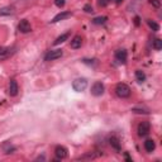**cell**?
Returning a JSON list of instances; mask_svg holds the SVG:
<instances>
[{
    "mask_svg": "<svg viewBox=\"0 0 162 162\" xmlns=\"http://www.w3.org/2000/svg\"><path fill=\"white\" fill-rule=\"evenodd\" d=\"M147 24L150 26V28H151L152 31H155V32H158V31H160V26H158L156 22H152V20H147Z\"/></svg>",
    "mask_w": 162,
    "mask_h": 162,
    "instance_id": "cell-19",
    "label": "cell"
},
{
    "mask_svg": "<svg viewBox=\"0 0 162 162\" xmlns=\"http://www.w3.org/2000/svg\"><path fill=\"white\" fill-rule=\"evenodd\" d=\"M107 20H108L107 17H96V18L93 19V23L100 26V24H105V23H107Z\"/></svg>",
    "mask_w": 162,
    "mask_h": 162,
    "instance_id": "cell-17",
    "label": "cell"
},
{
    "mask_svg": "<svg viewBox=\"0 0 162 162\" xmlns=\"http://www.w3.org/2000/svg\"><path fill=\"white\" fill-rule=\"evenodd\" d=\"M70 36H71V33L70 32H67V33H64V34H61L55 42H53V45L55 46H58V45H61V43H64L65 40H67L69 38H70Z\"/></svg>",
    "mask_w": 162,
    "mask_h": 162,
    "instance_id": "cell-13",
    "label": "cell"
},
{
    "mask_svg": "<svg viewBox=\"0 0 162 162\" xmlns=\"http://www.w3.org/2000/svg\"><path fill=\"white\" fill-rule=\"evenodd\" d=\"M123 2H124V0H115V3H117V4H122Z\"/></svg>",
    "mask_w": 162,
    "mask_h": 162,
    "instance_id": "cell-26",
    "label": "cell"
},
{
    "mask_svg": "<svg viewBox=\"0 0 162 162\" xmlns=\"http://www.w3.org/2000/svg\"><path fill=\"white\" fill-rule=\"evenodd\" d=\"M126 158H127V161H132V160L129 158V156H128V155H126Z\"/></svg>",
    "mask_w": 162,
    "mask_h": 162,
    "instance_id": "cell-28",
    "label": "cell"
},
{
    "mask_svg": "<svg viewBox=\"0 0 162 162\" xmlns=\"http://www.w3.org/2000/svg\"><path fill=\"white\" fill-rule=\"evenodd\" d=\"M150 2V4L152 5V7H155V8H160L161 7V0H148Z\"/></svg>",
    "mask_w": 162,
    "mask_h": 162,
    "instance_id": "cell-22",
    "label": "cell"
},
{
    "mask_svg": "<svg viewBox=\"0 0 162 162\" xmlns=\"http://www.w3.org/2000/svg\"><path fill=\"white\" fill-rule=\"evenodd\" d=\"M18 84H17V81L15 80H10V83H9V95L10 96H17L18 95Z\"/></svg>",
    "mask_w": 162,
    "mask_h": 162,
    "instance_id": "cell-11",
    "label": "cell"
},
{
    "mask_svg": "<svg viewBox=\"0 0 162 162\" xmlns=\"http://www.w3.org/2000/svg\"><path fill=\"white\" fill-rule=\"evenodd\" d=\"M151 131V124H150V122H142V123H139L138 126V136L139 137H146Z\"/></svg>",
    "mask_w": 162,
    "mask_h": 162,
    "instance_id": "cell-3",
    "label": "cell"
},
{
    "mask_svg": "<svg viewBox=\"0 0 162 162\" xmlns=\"http://www.w3.org/2000/svg\"><path fill=\"white\" fill-rule=\"evenodd\" d=\"M72 88H74V90L77 91V93L84 91V90L88 88V80H86V79H76L74 83H72Z\"/></svg>",
    "mask_w": 162,
    "mask_h": 162,
    "instance_id": "cell-2",
    "label": "cell"
},
{
    "mask_svg": "<svg viewBox=\"0 0 162 162\" xmlns=\"http://www.w3.org/2000/svg\"><path fill=\"white\" fill-rule=\"evenodd\" d=\"M84 10H85L86 13H93V12H94V10H93V7L89 5V4H86V5L84 7Z\"/></svg>",
    "mask_w": 162,
    "mask_h": 162,
    "instance_id": "cell-25",
    "label": "cell"
},
{
    "mask_svg": "<svg viewBox=\"0 0 162 162\" xmlns=\"http://www.w3.org/2000/svg\"><path fill=\"white\" fill-rule=\"evenodd\" d=\"M55 155H56V161L57 160H64V158H66L67 157V150H66V147H64V146H57L56 147V150H55Z\"/></svg>",
    "mask_w": 162,
    "mask_h": 162,
    "instance_id": "cell-8",
    "label": "cell"
},
{
    "mask_svg": "<svg viewBox=\"0 0 162 162\" xmlns=\"http://www.w3.org/2000/svg\"><path fill=\"white\" fill-rule=\"evenodd\" d=\"M153 48H155L156 51H161V48H162V40H161L160 38L155 39V42H153Z\"/></svg>",
    "mask_w": 162,
    "mask_h": 162,
    "instance_id": "cell-20",
    "label": "cell"
},
{
    "mask_svg": "<svg viewBox=\"0 0 162 162\" xmlns=\"http://www.w3.org/2000/svg\"><path fill=\"white\" fill-rule=\"evenodd\" d=\"M14 13V9L12 7H4L0 9V17H3V15H10Z\"/></svg>",
    "mask_w": 162,
    "mask_h": 162,
    "instance_id": "cell-16",
    "label": "cell"
},
{
    "mask_svg": "<svg viewBox=\"0 0 162 162\" xmlns=\"http://www.w3.org/2000/svg\"><path fill=\"white\" fill-rule=\"evenodd\" d=\"M127 57H128V53H127L126 50H118L115 52V60L119 64H126L127 62Z\"/></svg>",
    "mask_w": 162,
    "mask_h": 162,
    "instance_id": "cell-9",
    "label": "cell"
},
{
    "mask_svg": "<svg viewBox=\"0 0 162 162\" xmlns=\"http://www.w3.org/2000/svg\"><path fill=\"white\" fill-rule=\"evenodd\" d=\"M70 17H72V13H71V12H61L60 14H57V15L51 20V23H57V22H60V20L67 19V18H70Z\"/></svg>",
    "mask_w": 162,
    "mask_h": 162,
    "instance_id": "cell-10",
    "label": "cell"
},
{
    "mask_svg": "<svg viewBox=\"0 0 162 162\" xmlns=\"http://www.w3.org/2000/svg\"><path fill=\"white\" fill-rule=\"evenodd\" d=\"M136 24H137V26L139 24V18H136Z\"/></svg>",
    "mask_w": 162,
    "mask_h": 162,
    "instance_id": "cell-27",
    "label": "cell"
},
{
    "mask_svg": "<svg viewBox=\"0 0 162 162\" xmlns=\"http://www.w3.org/2000/svg\"><path fill=\"white\" fill-rule=\"evenodd\" d=\"M156 148V143H155V141L153 139H147L145 142V150L147 152H153Z\"/></svg>",
    "mask_w": 162,
    "mask_h": 162,
    "instance_id": "cell-15",
    "label": "cell"
},
{
    "mask_svg": "<svg viewBox=\"0 0 162 162\" xmlns=\"http://www.w3.org/2000/svg\"><path fill=\"white\" fill-rule=\"evenodd\" d=\"M110 2H112V0H98V4H99V7L104 8V7L109 5V3H110Z\"/></svg>",
    "mask_w": 162,
    "mask_h": 162,
    "instance_id": "cell-23",
    "label": "cell"
},
{
    "mask_svg": "<svg viewBox=\"0 0 162 162\" xmlns=\"http://www.w3.org/2000/svg\"><path fill=\"white\" fill-rule=\"evenodd\" d=\"M133 113H137V114H148V109H143V108H133L132 109Z\"/></svg>",
    "mask_w": 162,
    "mask_h": 162,
    "instance_id": "cell-21",
    "label": "cell"
},
{
    "mask_svg": "<svg viewBox=\"0 0 162 162\" xmlns=\"http://www.w3.org/2000/svg\"><path fill=\"white\" fill-rule=\"evenodd\" d=\"M81 45H83V38H81V36H75V37L71 39V43H70L71 48L77 50V48L81 47Z\"/></svg>",
    "mask_w": 162,
    "mask_h": 162,
    "instance_id": "cell-12",
    "label": "cell"
},
{
    "mask_svg": "<svg viewBox=\"0 0 162 162\" xmlns=\"http://www.w3.org/2000/svg\"><path fill=\"white\" fill-rule=\"evenodd\" d=\"M136 79H137L138 83H143V81L146 80V75H145V72H143V71H141V70H137V71H136Z\"/></svg>",
    "mask_w": 162,
    "mask_h": 162,
    "instance_id": "cell-18",
    "label": "cell"
},
{
    "mask_svg": "<svg viewBox=\"0 0 162 162\" xmlns=\"http://www.w3.org/2000/svg\"><path fill=\"white\" fill-rule=\"evenodd\" d=\"M62 55H64L62 50H52V51H50V52L46 55L45 60H46V61H55V60L61 58V57H62Z\"/></svg>",
    "mask_w": 162,
    "mask_h": 162,
    "instance_id": "cell-5",
    "label": "cell"
},
{
    "mask_svg": "<svg viewBox=\"0 0 162 162\" xmlns=\"http://www.w3.org/2000/svg\"><path fill=\"white\" fill-rule=\"evenodd\" d=\"M109 143H110V146H112L115 151H118V152L120 151V142H119V139H118L117 137H114V136L110 137V138H109Z\"/></svg>",
    "mask_w": 162,
    "mask_h": 162,
    "instance_id": "cell-14",
    "label": "cell"
},
{
    "mask_svg": "<svg viewBox=\"0 0 162 162\" xmlns=\"http://www.w3.org/2000/svg\"><path fill=\"white\" fill-rule=\"evenodd\" d=\"M18 29H19L20 33H29L32 31V27H31V23L28 22L27 19H23V20H20V22H19Z\"/></svg>",
    "mask_w": 162,
    "mask_h": 162,
    "instance_id": "cell-7",
    "label": "cell"
},
{
    "mask_svg": "<svg viewBox=\"0 0 162 162\" xmlns=\"http://www.w3.org/2000/svg\"><path fill=\"white\" fill-rule=\"evenodd\" d=\"M15 52L14 47H0V60L9 58Z\"/></svg>",
    "mask_w": 162,
    "mask_h": 162,
    "instance_id": "cell-6",
    "label": "cell"
},
{
    "mask_svg": "<svg viewBox=\"0 0 162 162\" xmlns=\"http://www.w3.org/2000/svg\"><path fill=\"white\" fill-rule=\"evenodd\" d=\"M55 4H56V7H58V8H64L65 4H66V2H65V0H55Z\"/></svg>",
    "mask_w": 162,
    "mask_h": 162,
    "instance_id": "cell-24",
    "label": "cell"
},
{
    "mask_svg": "<svg viewBox=\"0 0 162 162\" xmlns=\"http://www.w3.org/2000/svg\"><path fill=\"white\" fill-rule=\"evenodd\" d=\"M104 91H105V88L100 81H96V83L93 85V88H91V94L94 96H101L104 94Z\"/></svg>",
    "mask_w": 162,
    "mask_h": 162,
    "instance_id": "cell-4",
    "label": "cell"
},
{
    "mask_svg": "<svg viewBox=\"0 0 162 162\" xmlns=\"http://www.w3.org/2000/svg\"><path fill=\"white\" fill-rule=\"evenodd\" d=\"M115 93H117V95H118L119 98L126 99V98H129V96H131V88H129L127 84H124V83H120V84L117 85Z\"/></svg>",
    "mask_w": 162,
    "mask_h": 162,
    "instance_id": "cell-1",
    "label": "cell"
}]
</instances>
